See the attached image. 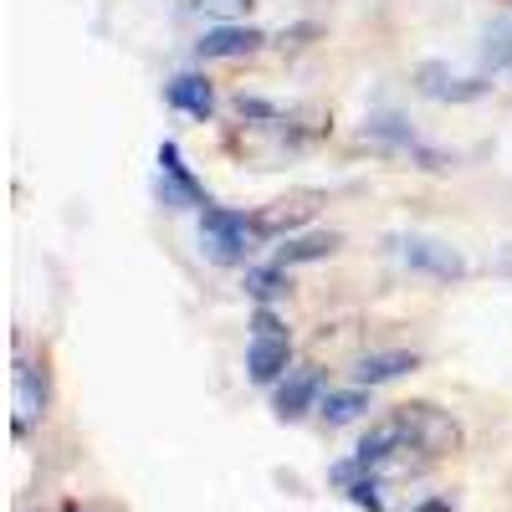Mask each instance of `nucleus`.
I'll return each instance as SVG.
<instances>
[{"mask_svg": "<svg viewBox=\"0 0 512 512\" xmlns=\"http://www.w3.org/2000/svg\"><path fill=\"white\" fill-rule=\"evenodd\" d=\"M487 88H492L487 77H461L446 62H420L415 67V93L436 98V103H477Z\"/></svg>", "mask_w": 512, "mask_h": 512, "instance_id": "nucleus-5", "label": "nucleus"}, {"mask_svg": "<svg viewBox=\"0 0 512 512\" xmlns=\"http://www.w3.org/2000/svg\"><path fill=\"white\" fill-rule=\"evenodd\" d=\"M159 200L169 205V210H205L210 205V195H205V185L190 175V164H185V154H180V144L175 139H164L159 144Z\"/></svg>", "mask_w": 512, "mask_h": 512, "instance_id": "nucleus-3", "label": "nucleus"}, {"mask_svg": "<svg viewBox=\"0 0 512 512\" xmlns=\"http://www.w3.org/2000/svg\"><path fill=\"white\" fill-rule=\"evenodd\" d=\"M41 410H47V374L36 364H16V436H31Z\"/></svg>", "mask_w": 512, "mask_h": 512, "instance_id": "nucleus-9", "label": "nucleus"}, {"mask_svg": "<svg viewBox=\"0 0 512 512\" xmlns=\"http://www.w3.org/2000/svg\"><path fill=\"white\" fill-rule=\"evenodd\" d=\"M395 415H400L405 441H410V451H415L420 461H436V456H446V451L461 446L456 420H451L446 410H436V405H400Z\"/></svg>", "mask_w": 512, "mask_h": 512, "instance_id": "nucleus-2", "label": "nucleus"}, {"mask_svg": "<svg viewBox=\"0 0 512 512\" xmlns=\"http://www.w3.org/2000/svg\"><path fill=\"white\" fill-rule=\"evenodd\" d=\"M369 410H374V405H369V390H364V384H354V390H323V400H318V420L328 425V431L364 420Z\"/></svg>", "mask_w": 512, "mask_h": 512, "instance_id": "nucleus-13", "label": "nucleus"}, {"mask_svg": "<svg viewBox=\"0 0 512 512\" xmlns=\"http://www.w3.org/2000/svg\"><path fill=\"white\" fill-rule=\"evenodd\" d=\"M338 246H344V236H338V231H303V236H282L272 262L292 272V267H303V262H323V256H333Z\"/></svg>", "mask_w": 512, "mask_h": 512, "instance_id": "nucleus-11", "label": "nucleus"}, {"mask_svg": "<svg viewBox=\"0 0 512 512\" xmlns=\"http://www.w3.org/2000/svg\"><path fill=\"white\" fill-rule=\"evenodd\" d=\"M292 374V338H256L251 333V344H246V379L251 384H282Z\"/></svg>", "mask_w": 512, "mask_h": 512, "instance_id": "nucleus-7", "label": "nucleus"}, {"mask_svg": "<svg viewBox=\"0 0 512 512\" xmlns=\"http://www.w3.org/2000/svg\"><path fill=\"white\" fill-rule=\"evenodd\" d=\"M482 57H487L492 72H512V21H492V26H487Z\"/></svg>", "mask_w": 512, "mask_h": 512, "instance_id": "nucleus-16", "label": "nucleus"}, {"mask_svg": "<svg viewBox=\"0 0 512 512\" xmlns=\"http://www.w3.org/2000/svg\"><path fill=\"white\" fill-rule=\"evenodd\" d=\"M256 241H262V231H256V221L241 216V210H226V205L200 210V251L216 267H251Z\"/></svg>", "mask_w": 512, "mask_h": 512, "instance_id": "nucleus-1", "label": "nucleus"}, {"mask_svg": "<svg viewBox=\"0 0 512 512\" xmlns=\"http://www.w3.org/2000/svg\"><path fill=\"white\" fill-rule=\"evenodd\" d=\"M415 512H451V507H446V502H420Z\"/></svg>", "mask_w": 512, "mask_h": 512, "instance_id": "nucleus-20", "label": "nucleus"}, {"mask_svg": "<svg viewBox=\"0 0 512 512\" xmlns=\"http://www.w3.org/2000/svg\"><path fill=\"white\" fill-rule=\"evenodd\" d=\"M390 246H395V256H400L410 272H425V277H436V282L466 277V256L451 251L446 241H431V236H395Z\"/></svg>", "mask_w": 512, "mask_h": 512, "instance_id": "nucleus-4", "label": "nucleus"}, {"mask_svg": "<svg viewBox=\"0 0 512 512\" xmlns=\"http://www.w3.org/2000/svg\"><path fill=\"white\" fill-rule=\"evenodd\" d=\"M262 31L256 26H241V21H226V26H216V31H205L200 41H195V57L200 62H231V57H251L256 47H262Z\"/></svg>", "mask_w": 512, "mask_h": 512, "instance_id": "nucleus-8", "label": "nucleus"}, {"mask_svg": "<svg viewBox=\"0 0 512 512\" xmlns=\"http://www.w3.org/2000/svg\"><path fill=\"white\" fill-rule=\"evenodd\" d=\"M251 333H256V338H287V323L277 318V308H262V303H256V313H251Z\"/></svg>", "mask_w": 512, "mask_h": 512, "instance_id": "nucleus-19", "label": "nucleus"}, {"mask_svg": "<svg viewBox=\"0 0 512 512\" xmlns=\"http://www.w3.org/2000/svg\"><path fill=\"white\" fill-rule=\"evenodd\" d=\"M420 364V354L410 349H384V354H364L354 364V384H364V390H379V384H395L400 374H410Z\"/></svg>", "mask_w": 512, "mask_h": 512, "instance_id": "nucleus-12", "label": "nucleus"}, {"mask_svg": "<svg viewBox=\"0 0 512 512\" xmlns=\"http://www.w3.org/2000/svg\"><path fill=\"white\" fill-rule=\"evenodd\" d=\"M364 134L379 139V144H390V149H400V154H420V149H425V144L415 139V128H410L400 113H374V118L364 123Z\"/></svg>", "mask_w": 512, "mask_h": 512, "instance_id": "nucleus-14", "label": "nucleus"}, {"mask_svg": "<svg viewBox=\"0 0 512 512\" xmlns=\"http://www.w3.org/2000/svg\"><path fill=\"white\" fill-rule=\"evenodd\" d=\"M164 103L205 123L210 113H216V88H210L200 72H180V77H169V82H164Z\"/></svg>", "mask_w": 512, "mask_h": 512, "instance_id": "nucleus-10", "label": "nucleus"}, {"mask_svg": "<svg viewBox=\"0 0 512 512\" xmlns=\"http://www.w3.org/2000/svg\"><path fill=\"white\" fill-rule=\"evenodd\" d=\"M318 400H323V374H318L313 364H303V369H292V374L277 384L272 410H277V420H303L308 410H318Z\"/></svg>", "mask_w": 512, "mask_h": 512, "instance_id": "nucleus-6", "label": "nucleus"}, {"mask_svg": "<svg viewBox=\"0 0 512 512\" xmlns=\"http://www.w3.org/2000/svg\"><path fill=\"white\" fill-rule=\"evenodd\" d=\"M344 492H349V502L364 507V512H390V502H384V477H379V472H364V477L349 482Z\"/></svg>", "mask_w": 512, "mask_h": 512, "instance_id": "nucleus-17", "label": "nucleus"}, {"mask_svg": "<svg viewBox=\"0 0 512 512\" xmlns=\"http://www.w3.org/2000/svg\"><path fill=\"white\" fill-rule=\"evenodd\" d=\"M241 287H246L251 303L272 308L277 297H287V287H292V282H287V267H277V262H272V267H246V282H241Z\"/></svg>", "mask_w": 512, "mask_h": 512, "instance_id": "nucleus-15", "label": "nucleus"}, {"mask_svg": "<svg viewBox=\"0 0 512 512\" xmlns=\"http://www.w3.org/2000/svg\"><path fill=\"white\" fill-rule=\"evenodd\" d=\"M256 6V0H195V11H205V16H216L221 26L226 21H246V11Z\"/></svg>", "mask_w": 512, "mask_h": 512, "instance_id": "nucleus-18", "label": "nucleus"}]
</instances>
